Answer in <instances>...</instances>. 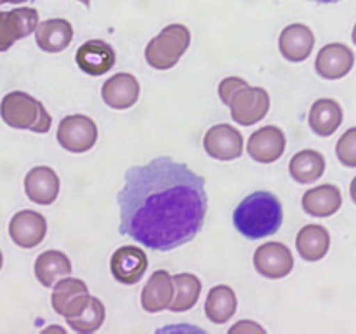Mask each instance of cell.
<instances>
[{"mask_svg":"<svg viewBox=\"0 0 356 334\" xmlns=\"http://www.w3.org/2000/svg\"><path fill=\"white\" fill-rule=\"evenodd\" d=\"M117 204L122 235L167 253L191 242L204 228L209 209L205 177L172 157H156L125 170Z\"/></svg>","mask_w":356,"mask_h":334,"instance_id":"6da1fadb","label":"cell"},{"mask_svg":"<svg viewBox=\"0 0 356 334\" xmlns=\"http://www.w3.org/2000/svg\"><path fill=\"white\" fill-rule=\"evenodd\" d=\"M284 207L280 198L266 190L247 195L233 212V225L240 235L250 240L271 237L282 228Z\"/></svg>","mask_w":356,"mask_h":334,"instance_id":"7a4b0ae2","label":"cell"},{"mask_svg":"<svg viewBox=\"0 0 356 334\" xmlns=\"http://www.w3.org/2000/svg\"><path fill=\"white\" fill-rule=\"evenodd\" d=\"M0 117L9 127L37 132V134H45L52 127V117L44 104L23 90H13L2 97Z\"/></svg>","mask_w":356,"mask_h":334,"instance_id":"3957f363","label":"cell"},{"mask_svg":"<svg viewBox=\"0 0 356 334\" xmlns=\"http://www.w3.org/2000/svg\"><path fill=\"white\" fill-rule=\"evenodd\" d=\"M190 44V28L181 23L169 24L148 42L145 49V59L153 70L165 72V70L174 68L179 63Z\"/></svg>","mask_w":356,"mask_h":334,"instance_id":"277c9868","label":"cell"},{"mask_svg":"<svg viewBox=\"0 0 356 334\" xmlns=\"http://www.w3.org/2000/svg\"><path fill=\"white\" fill-rule=\"evenodd\" d=\"M59 146L70 153H86L97 141V125L90 117L82 113L61 118L56 132Z\"/></svg>","mask_w":356,"mask_h":334,"instance_id":"5b68a950","label":"cell"},{"mask_svg":"<svg viewBox=\"0 0 356 334\" xmlns=\"http://www.w3.org/2000/svg\"><path fill=\"white\" fill-rule=\"evenodd\" d=\"M270 94L263 87H252L247 84L245 87L238 89L235 96L229 101L232 118L238 125L250 127L263 120L270 111Z\"/></svg>","mask_w":356,"mask_h":334,"instance_id":"8992f818","label":"cell"},{"mask_svg":"<svg viewBox=\"0 0 356 334\" xmlns=\"http://www.w3.org/2000/svg\"><path fill=\"white\" fill-rule=\"evenodd\" d=\"M254 268L261 277L278 280L294 270V256L284 242H266L254 253Z\"/></svg>","mask_w":356,"mask_h":334,"instance_id":"52a82bcc","label":"cell"},{"mask_svg":"<svg viewBox=\"0 0 356 334\" xmlns=\"http://www.w3.org/2000/svg\"><path fill=\"white\" fill-rule=\"evenodd\" d=\"M38 26V10L33 7L0 10V52H6L21 38L35 33Z\"/></svg>","mask_w":356,"mask_h":334,"instance_id":"ba28073f","label":"cell"},{"mask_svg":"<svg viewBox=\"0 0 356 334\" xmlns=\"http://www.w3.org/2000/svg\"><path fill=\"white\" fill-rule=\"evenodd\" d=\"M47 235V219L37 211L16 212L9 221V237L21 249H35Z\"/></svg>","mask_w":356,"mask_h":334,"instance_id":"9c48e42d","label":"cell"},{"mask_svg":"<svg viewBox=\"0 0 356 334\" xmlns=\"http://www.w3.org/2000/svg\"><path fill=\"white\" fill-rule=\"evenodd\" d=\"M204 148L209 157L221 162H229L243 153V136L229 124L212 125L204 136Z\"/></svg>","mask_w":356,"mask_h":334,"instance_id":"30bf717a","label":"cell"},{"mask_svg":"<svg viewBox=\"0 0 356 334\" xmlns=\"http://www.w3.org/2000/svg\"><path fill=\"white\" fill-rule=\"evenodd\" d=\"M110 270L118 284L134 285L148 270V256L138 246H122L111 254Z\"/></svg>","mask_w":356,"mask_h":334,"instance_id":"8fae6325","label":"cell"},{"mask_svg":"<svg viewBox=\"0 0 356 334\" xmlns=\"http://www.w3.org/2000/svg\"><path fill=\"white\" fill-rule=\"evenodd\" d=\"M287 139L285 132L277 125H264L250 134L247 152L250 159L259 164H273L285 153Z\"/></svg>","mask_w":356,"mask_h":334,"instance_id":"7c38bea8","label":"cell"},{"mask_svg":"<svg viewBox=\"0 0 356 334\" xmlns=\"http://www.w3.org/2000/svg\"><path fill=\"white\" fill-rule=\"evenodd\" d=\"M355 66V52L341 42L323 45L315 59V70L322 79H344Z\"/></svg>","mask_w":356,"mask_h":334,"instance_id":"4fadbf2b","label":"cell"},{"mask_svg":"<svg viewBox=\"0 0 356 334\" xmlns=\"http://www.w3.org/2000/svg\"><path fill=\"white\" fill-rule=\"evenodd\" d=\"M75 61L83 73L101 77L110 72L117 63V52L108 42L94 38L87 40L76 49Z\"/></svg>","mask_w":356,"mask_h":334,"instance_id":"5bb4252c","label":"cell"},{"mask_svg":"<svg viewBox=\"0 0 356 334\" xmlns=\"http://www.w3.org/2000/svg\"><path fill=\"white\" fill-rule=\"evenodd\" d=\"M141 94V86L132 73H115L101 87L104 104L113 110H129L134 106Z\"/></svg>","mask_w":356,"mask_h":334,"instance_id":"9a60e30c","label":"cell"},{"mask_svg":"<svg viewBox=\"0 0 356 334\" xmlns=\"http://www.w3.org/2000/svg\"><path fill=\"white\" fill-rule=\"evenodd\" d=\"M59 176L52 167L37 166L31 167L24 176V193L33 204L51 205L59 195Z\"/></svg>","mask_w":356,"mask_h":334,"instance_id":"2e32d148","label":"cell"},{"mask_svg":"<svg viewBox=\"0 0 356 334\" xmlns=\"http://www.w3.org/2000/svg\"><path fill=\"white\" fill-rule=\"evenodd\" d=\"M176 296L172 275L167 270L153 271L152 277L141 291V306L148 313H159L169 310Z\"/></svg>","mask_w":356,"mask_h":334,"instance_id":"e0dca14e","label":"cell"},{"mask_svg":"<svg viewBox=\"0 0 356 334\" xmlns=\"http://www.w3.org/2000/svg\"><path fill=\"white\" fill-rule=\"evenodd\" d=\"M315 47V33L302 23L289 24L282 30L278 38L280 54L291 63H301L312 56Z\"/></svg>","mask_w":356,"mask_h":334,"instance_id":"ac0fdd59","label":"cell"},{"mask_svg":"<svg viewBox=\"0 0 356 334\" xmlns=\"http://www.w3.org/2000/svg\"><path fill=\"white\" fill-rule=\"evenodd\" d=\"M73 40V26L68 19L52 17L38 23L35 30V42L40 51L49 54H58L70 47Z\"/></svg>","mask_w":356,"mask_h":334,"instance_id":"d6986e66","label":"cell"},{"mask_svg":"<svg viewBox=\"0 0 356 334\" xmlns=\"http://www.w3.org/2000/svg\"><path fill=\"white\" fill-rule=\"evenodd\" d=\"M343 108L336 100L322 97L316 100L309 108L308 125L320 138H330L343 124Z\"/></svg>","mask_w":356,"mask_h":334,"instance_id":"ffe728a7","label":"cell"},{"mask_svg":"<svg viewBox=\"0 0 356 334\" xmlns=\"http://www.w3.org/2000/svg\"><path fill=\"white\" fill-rule=\"evenodd\" d=\"M301 204L306 214L313 216V218H329L341 209L343 195L336 184L325 183L306 191L302 195Z\"/></svg>","mask_w":356,"mask_h":334,"instance_id":"44dd1931","label":"cell"},{"mask_svg":"<svg viewBox=\"0 0 356 334\" xmlns=\"http://www.w3.org/2000/svg\"><path fill=\"white\" fill-rule=\"evenodd\" d=\"M296 249L299 256L309 263L323 260L330 249V233L322 225L302 226L296 237Z\"/></svg>","mask_w":356,"mask_h":334,"instance_id":"7402d4cb","label":"cell"},{"mask_svg":"<svg viewBox=\"0 0 356 334\" xmlns=\"http://www.w3.org/2000/svg\"><path fill=\"white\" fill-rule=\"evenodd\" d=\"M33 270L35 277L44 287H54L56 282L72 273L73 267L72 261L65 253L51 249L38 254L37 260H35Z\"/></svg>","mask_w":356,"mask_h":334,"instance_id":"603a6c76","label":"cell"},{"mask_svg":"<svg viewBox=\"0 0 356 334\" xmlns=\"http://www.w3.org/2000/svg\"><path fill=\"white\" fill-rule=\"evenodd\" d=\"M236 306H238V299H236L235 291L229 285H216L209 291L207 299H205V315L212 324L221 326L235 317Z\"/></svg>","mask_w":356,"mask_h":334,"instance_id":"cb8c5ba5","label":"cell"},{"mask_svg":"<svg viewBox=\"0 0 356 334\" xmlns=\"http://www.w3.org/2000/svg\"><path fill=\"white\" fill-rule=\"evenodd\" d=\"M325 157L316 150H301L289 164L291 177L299 184H309L318 181L325 173Z\"/></svg>","mask_w":356,"mask_h":334,"instance_id":"d4e9b609","label":"cell"},{"mask_svg":"<svg viewBox=\"0 0 356 334\" xmlns=\"http://www.w3.org/2000/svg\"><path fill=\"white\" fill-rule=\"evenodd\" d=\"M174 287H176V296L170 305V312L183 313L193 308L198 303L202 292V282L197 275L193 273H177L172 275Z\"/></svg>","mask_w":356,"mask_h":334,"instance_id":"484cf974","label":"cell"},{"mask_svg":"<svg viewBox=\"0 0 356 334\" xmlns=\"http://www.w3.org/2000/svg\"><path fill=\"white\" fill-rule=\"evenodd\" d=\"M89 292V287L83 280L80 278H72L68 277H63L61 280H58L54 284V289H52V296H51V303H52V308L58 315L63 317L65 310L68 308L70 303L75 301L79 296L87 294Z\"/></svg>","mask_w":356,"mask_h":334,"instance_id":"4316f807","label":"cell"},{"mask_svg":"<svg viewBox=\"0 0 356 334\" xmlns=\"http://www.w3.org/2000/svg\"><path fill=\"white\" fill-rule=\"evenodd\" d=\"M106 319V308H104L103 301L99 298H90V303L87 305V308L80 313L79 317L72 320H66L68 326L72 327L75 333L80 334H90L96 333L97 329H101V326L104 324Z\"/></svg>","mask_w":356,"mask_h":334,"instance_id":"83f0119b","label":"cell"},{"mask_svg":"<svg viewBox=\"0 0 356 334\" xmlns=\"http://www.w3.org/2000/svg\"><path fill=\"white\" fill-rule=\"evenodd\" d=\"M336 155L344 167H356V125L341 136L336 145Z\"/></svg>","mask_w":356,"mask_h":334,"instance_id":"f1b7e54d","label":"cell"},{"mask_svg":"<svg viewBox=\"0 0 356 334\" xmlns=\"http://www.w3.org/2000/svg\"><path fill=\"white\" fill-rule=\"evenodd\" d=\"M245 86H247V80L240 79V77H226L225 80H221V84H219L218 87L219 97H221L222 103L228 106L229 101H232V97L235 96L236 90L242 89V87Z\"/></svg>","mask_w":356,"mask_h":334,"instance_id":"f546056e","label":"cell"},{"mask_svg":"<svg viewBox=\"0 0 356 334\" xmlns=\"http://www.w3.org/2000/svg\"><path fill=\"white\" fill-rule=\"evenodd\" d=\"M240 331H254V333H264L263 327H261L259 324L252 322V320H242L240 324L233 326L232 329H229V333H240Z\"/></svg>","mask_w":356,"mask_h":334,"instance_id":"4dcf8cb0","label":"cell"},{"mask_svg":"<svg viewBox=\"0 0 356 334\" xmlns=\"http://www.w3.org/2000/svg\"><path fill=\"white\" fill-rule=\"evenodd\" d=\"M350 195H351V200L356 204V176L353 177V181H351L350 184Z\"/></svg>","mask_w":356,"mask_h":334,"instance_id":"1f68e13d","label":"cell"},{"mask_svg":"<svg viewBox=\"0 0 356 334\" xmlns=\"http://www.w3.org/2000/svg\"><path fill=\"white\" fill-rule=\"evenodd\" d=\"M308 2H316V3H337V2H343V0H308Z\"/></svg>","mask_w":356,"mask_h":334,"instance_id":"d6a6232c","label":"cell"},{"mask_svg":"<svg viewBox=\"0 0 356 334\" xmlns=\"http://www.w3.org/2000/svg\"><path fill=\"white\" fill-rule=\"evenodd\" d=\"M23 2H26V0H0V6H2V3H23Z\"/></svg>","mask_w":356,"mask_h":334,"instance_id":"836d02e7","label":"cell"},{"mask_svg":"<svg viewBox=\"0 0 356 334\" xmlns=\"http://www.w3.org/2000/svg\"><path fill=\"white\" fill-rule=\"evenodd\" d=\"M45 331H59V333H65V329H63V327H49V329H45Z\"/></svg>","mask_w":356,"mask_h":334,"instance_id":"e575fe53","label":"cell"},{"mask_svg":"<svg viewBox=\"0 0 356 334\" xmlns=\"http://www.w3.org/2000/svg\"><path fill=\"white\" fill-rule=\"evenodd\" d=\"M351 38H353V44L356 45V23H355V26H353V33H351Z\"/></svg>","mask_w":356,"mask_h":334,"instance_id":"d590c367","label":"cell"},{"mask_svg":"<svg viewBox=\"0 0 356 334\" xmlns=\"http://www.w3.org/2000/svg\"><path fill=\"white\" fill-rule=\"evenodd\" d=\"M76 2H82L86 7H90V0H76Z\"/></svg>","mask_w":356,"mask_h":334,"instance_id":"8d00e7d4","label":"cell"},{"mask_svg":"<svg viewBox=\"0 0 356 334\" xmlns=\"http://www.w3.org/2000/svg\"><path fill=\"white\" fill-rule=\"evenodd\" d=\"M2 264H3V256H2V250H0V270H2Z\"/></svg>","mask_w":356,"mask_h":334,"instance_id":"74e56055","label":"cell"}]
</instances>
